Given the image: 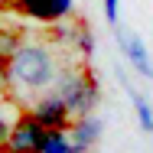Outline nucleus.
I'll return each instance as SVG.
<instances>
[{
	"label": "nucleus",
	"mask_w": 153,
	"mask_h": 153,
	"mask_svg": "<svg viewBox=\"0 0 153 153\" xmlns=\"http://www.w3.org/2000/svg\"><path fill=\"white\" fill-rule=\"evenodd\" d=\"M56 72H59L56 56L39 42H20L7 62V68H3L10 88H16L20 94H36L42 88H52Z\"/></svg>",
	"instance_id": "obj_1"
},
{
	"label": "nucleus",
	"mask_w": 153,
	"mask_h": 153,
	"mask_svg": "<svg viewBox=\"0 0 153 153\" xmlns=\"http://www.w3.org/2000/svg\"><path fill=\"white\" fill-rule=\"evenodd\" d=\"M52 88H56V94L65 101V108H68L72 117L91 114L94 108H98V101H101V85H98V78H94L91 72H85V68L56 72Z\"/></svg>",
	"instance_id": "obj_2"
},
{
	"label": "nucleus",
	"mask_w": 153,
	"mask_h": 153,
	"mask_svg": "<svg viewBox=\"0 0 153 153\" xmlns=\"http://www.w3.org/2000/svg\"><path fill=\"white\" fill-rule=\"evenodd\" d=\"M46 130L33 121L30 114H20L13 127L7 130V143H3V153H39V143H42Z\"/></svg>",
	"instance_id": "obj_3"
},
{
	"label": "nucleus",
	"mask_w": 153,
	"mask_h": 153,
	"mask_svg": "<svg viewBox=\"0 0 153 153\" xmlns=\"http://www.w3.org/2000/svg\"><path fill=\"white\" fill-rule=\"evenodd\" d=\"M26 114H30L42 130H65V127L72 124V114H68L65 101H62L56 91L46 94V98H36V101L30 104V111H26Z\"/></svg>",
	"instance_id": "obj_4"
},
{
	"label": "nucleus",
	"mask_w": 153,
	"mask_h": 153,
	"mask_svg": "<svg viewBox=\"0 0 153 153\" xmlns=\"http://www.w3.org/2000/svg\"><path fill=\"white\" fill-rule=\"evenodd\" d=\"M13 7L30 16V20H39V23H59L72 13L75 0H13Z\"/></svg>",
	"instance_id": "obj_5"
},
{
	"label": "nucleus",
	"mask_w": 153,
	"mask_h": 153,
	"mask_svg": "<svg viewBox=\"0 0 153 153\" xmlns=\"http://www.w3.org/2000/svg\"><path fill=\"white\" fill-rule=\"evenodd\" d=\"M65 130H68V140H72L75 153H88L94 143H98V137H101V121H98L94 114L72 117V124H68Z\"/></svg>",
	"instance_id": "obj_6"
},
{
	"label": "nucleus",
	"mask_w": 153,
	"mask_h": 153,
	"mask_svg": "<svg viewBox=\"0 0 153 153\" xmlns=\"http://www.w3.org/2000/svg\"><path fill=\"white\" fill-rule=\"evenodd\" d=\"M117 39H121V49H124V56L130 59V65L143 78H153V62H150V52H147L143 39L140 36H124V33H117Z\"/></svg>",
	"instance_id": "obj_7"
},
{
	"label": "nucleus",
	"mask_w": 153,
	"mask_h": 153,
	"mask_svg": "<svg viewBox=\"0 0 153 153\" xmlns=\"http://www.w3.org/2000/svg\"><path fill=\"white\" fill-rule=\"evenodd\" d=\"M39 153H75L72 140H68V130H46Z\"/></svg>",
	"instance_id": "obj_8"
},
{
	"label": "nucleus",
	"mask_w": 153,
	"mask_h": 153,
	"mask_svg": "<svg viewBox=\"0 0 153 153\" xmlns=\"http://www.w3.org/2000/svg\"><path fill=\"white\" fill-rule=\"evenodd\" d=\"M20 46V33L13 30H0V72L7 68V62H10V56H13V49Z\"/></svg>",
	"instance_id": "obj_9"
},
{
	"label": "nucleus",
	"mask_w": 153,
	"mask_h": 153,
	"mask_svg": "<svg viewBox=\"0 0 153 153\" xmlns=\"http://www.w3.org/2000/svg\"><path fill=\"white\" fill-rule=\"evenodd\" d=\"M134 111H137V121L143 127V134H153V108L140 98V94H134Z\"/></svg>",
	"instance_id": "obj_10"
},
{
	"label": "nucleus",
	"mask_w": 153,
	"mask_h": 153,
	"mask_svg": "<svg viewBox=\"0 0 153 153\" xmlns=\"http://www.w3.org/2000/svg\"><path fill=\"white\" fill-rule=\"evenodd\" d=\"M75 46H78L82 56H91L94 52V36H91L88 26H78V30H75Z\"/></svg>",
	"instance_id": "obj_11"
},
{
	"label": "nucleus",
	"mask_w": 153,
	"mask_h": 153,
	"mask_svg": "<svg viewBox=\"0 0 153 153\" xmlns=\"http://www.w3.org/2000/svg\"><path fill=\"white\" fill-rule=\"evenodd\" d=\"M117 3L121 0H104V20L108 23H117Z\"/></svg>",
	"instance_id": "obj_12"
}]
</instances>
